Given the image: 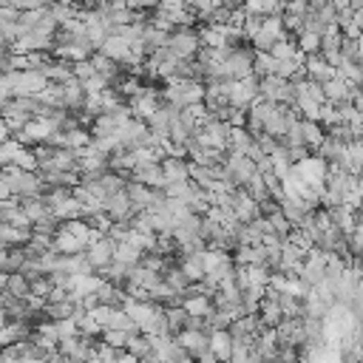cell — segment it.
<instances>
[{
	"label": "cell",
	"mask_w": 363,
	"mask_h": 363,
	"mask_svg": "<svg viewBox=\"0 0 363 363\" xmlns=\"http://www.w3.org/2000/svg\"><path fill=\"white\" fill-rule=\"evenodd\" d=\"M114 250H116V241L111 238H97L94 245H88L85 247V258L91 264V269H103L114 261Z\"/></svg>",
	"instance_id": "2"
},
{
	"label": "cell",
	"mask_w": 363,
	"mask_h": 363,
	"mask_svg": "<svg viewBox=\"0 0 363 363\" xmlns=\"http://www.w3.org/2000/svg\"><path fill=\"white\" fill-rule=\"evenodd\" d=\"M269 57L278 60V63H284V60H298L301 51H298V46H292V43H287V40H276V43L269 46Z\"/></svg>",
	"instance_id": "10"
},
{
	"label": "cell",
	"mask_w": 363,
	"mask_h": 363,
	"mask_svg": "<svg viewBox=\"0 0 363 363\" xmlns=\"http://www.w3.org/2000/svg\"><path fill=\"white\" fill-rule=\"evenodd\" d=\"M134 182H139V185H145V188H165V176H162L159 162L136 165L134 168Z\"/></svg>",
	"instance_id": "4"
},
{
	"label": "cell",
	"mask_w": 363,
	"mask_h": 363,
	"mask_svg": "<svg viewBox=\"0 0 363 363\" xmlns=\"http://www.w3.org/2000/svg\"><path fill=\"white\" fill-rule=\"evenodd\" d=\"M301 142H304V148L310 145V148H318L321 142H324V131L318 128V123H301Z\"/></svg>",
	"instance_id": "12"
},
{
	"label": "cell",
	"mask_w": 363,
	"mask_h": 363,
	"mask_svg": "<svg viewBox=\"0 0 363 363\" xmlns=\"http://www.w3.org/2000/svg\"><path fill=\"white\" fill-rule=\"evenodd\" d=\"M162 176H165V185H173V182H188V165L176 159V157H165L162 159Z\"/></svg>",
	"instance_id": "5"
},
{
	"label": "cell",
	"mask_w": 363,
	"mask_h": 363,
	"mask_svg": "<svg viewBox=\"0 0 363 363\" xmlns=\"http://www.w3.org/2000/svg\"><path fill=\"white\" fill-rule=\"evenodd\" d=\"M165 324H168V335L176 338L188 324V312L182 307H170V310H165Z\"/></svg>",
	"instance_id": "8"
},
{
	"label": "cell",
	"mask_w": 363,
	"mask_h": 363,
	"mask_svg": "<svg viewBox=\"0 0 363 363\" xmlns=\"http://www.w3.org/2000/svg\"><path fill=\"white\" fill-rule=\"evenodd\" d=\"M103 57H108V60H134L128 40H123L119 35H116V37H105V40H103Z\"/></svg>",
	"instance_id": "6"
},
{
	"label": "cell",
	"mask_w": 363,
	"mask_h": 363,
	"mask_svg": "<svg viewBox=\"0 0 363 363\" xmlns=\"http://www.w3.org/2000/svg\"><path fill=\"white\" fill-rule=\"evenodd\" d=\"M116 363H142V360H139V357H134V355H128V352H119Z\"/></svg>",
	"instance_id": "18"
},
{
	"label": "cell",
	"mask_w": 363,
	"mask_h": 363,
	"mask_svg": "<svg viewBox=\"0 0 363 363\" xmlns=\"http://www.w3.org/2000/svg\"><path fill=\"white\" fill-rule=\"evenodd\" d=\"M182 272H185V278L191 281V284H199L202 278H204V264H202V253H191V256H185V261H182V267H179Z\"/></svg>",
	"instance_id": "7"
},
{
	"label": "cell",
	"mask_w": 363,
	"mask_h": 363,
	"mask_svg": "<svg viewBox=\"0 0 363 363\" xmlns=\"http://www.w3.org/2000/svg\"><path fill=\"white\" fill-rule=\"evenodd\" d=\"M0 292H6V295H12V298L26 301V295H28V281L20 276V272H9V276H6V287L0 290Z\"/></svg>",
	"instance_id": "9"
},
{
	"label": "cell",
	"mask_w": 363,
	"mask_h": 363,
	"mask_svg": "<svg viewBox=\"0 0 363 363\" xmlns=\"http://www.w3.org/2000/svg\"><path fill=\"white\" fill-rule=\"evenodd\" d=\"M258 28H261V23H258L256 17H250L247 26H245V35H247V37H256V35H258Z\"/></svg>",
	"instance_id": "17"
},
{
	"label": "cell",
	"mask_w": 363,
	"mask_h": 363,
	"mask_svg": "<svg viewBox=\"0 0 363 363\" xmlns=\"http://www.w3.org/2000/svg\"><path fill=\"white\" fill-rule=\"evenodd\" d=\"M125 341H128V332H123V329H103V344L105 346L125 349Z\"/></svg>",
	"instance_id": "14"
},
{
	"label": "cell",
	"mask_w": 363,
	"mask_h": 363,
	"mask_svg": "<svg viewBox=\"0 0 363 363\" xmlns=\"http://www.w3.org/2000/svg\"><path fill=\"white\" fill-rule=\"evenodd\" d=\"M321 48V37L315 35V32H304L301 35V46H298V51H304V54H315Z\"/></svg>",
	"instance_id": "15"
},
{
	"label": "cell",
	"mask_w": 363,
	"mask_h": 363,
	"mask_svg": "<svg viewBox=\"0 0 363 363\" xmlns=\"http://www.w3.org/2000/svg\"><path fill=\"white\" fill-rule=\"evenodd\" d=\"M173 341H176L182 349H185V355L193 357V360H202V357L210 352L207 332H202V329H182Z\"/></svg>",
	"instance_id": "1"
},
{
	"label": "cell",
	"mask_w": 363,
	"mask_h": 363,
	"mask_svg": "<svg viewBox=\"0 0 363 363\" xmlns=\"http://www.w3.org/2000/svg\"><path fill=\"white\" fill-rule=\"evenodd\" d=\"M250 12H272L276 9V0H247Z\"/></svg>",
	"instance_id": "16"
},
{
	"label": "cell",
	"mask_w": 363,
	"mask_h": 363,
	"mask_svg": "<svg viewBox=\"0 0 363 363\" xmlns=\"http://www.w3.org/2000/svg\"><path fill=\"white\" fill-rule=\"evenodd\" d=\"M207 344H210V355H213L219 363H224L233 352V338L227 335V329H213L207 332Z\"/></svg>",
	"instance_id": "3"
},
{
	"label": "cell",
	"mask_w": 363,
	"mask_h": 363,
	"mask_svg": "<svg viewBox=\"0 0 363 363\" xmlns=\"http://www.w3.org/2000/svg\"><path fill=\"white\" fill-rule=\"evenodd\" d=\"M123 352L134 355V357H139V360H145V357L150 355V341H148L145 335H128V341H125V349H123Z\"/></svg>",
	"instance_id": "11"
},
{
	"label": "cell",
	"mask_w": 363,
	"mask_h": 363,
	"mask_svg": "<svg viewBox=\"0 0 363 363\" xmlns=\"http://www.w3.org/2000/svg\"><path fill=\"white\" fill-rule=\"evenodd\" d=\"M276 66H278V63H276V60H272L267 51H258V54H256V60H253V69H256L261 77L276 74Z\"/></svg>",
	"instance_id": "13"
}]
</instances>
